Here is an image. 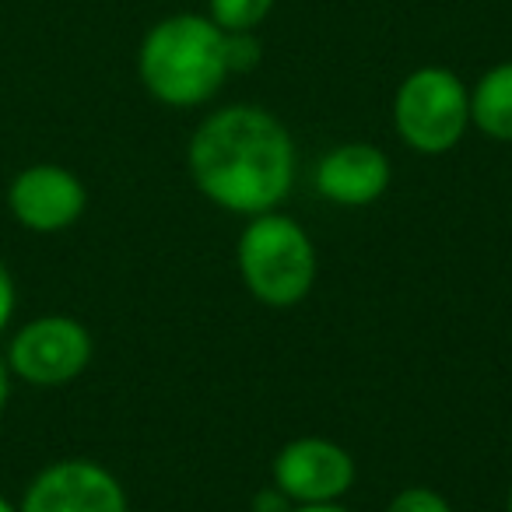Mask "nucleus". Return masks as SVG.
Here are the masks:
<instances>
[{
	"label": "nucleus",
	"mask_w": 512,
	"mask_h": 512,
	"mask_svg": "<svg viewBox=\"0 0 512 512\" xmlns=\"http://www.w3.org/2000/svg\"><path fill=\"white\" fill-rule=\"evenodd\" d=\"M18 512H130L123 481L88 456L53 460L25 484Z\"/></svg>",
	"instance_id": "6"
},
{
	"label": "nucleus",
	"mask_w": 512,
	"mask_h": 512,
	"mask_svg": "<svg viewBox=\"0 0 512 512\" xmlns=\"http://www.w3.org/2000/svg\"><path fill=\"white\" fill-rule=\"evenodd\" d=\"M505 512H512V484H509V495H505Z\"/></svg>",
	"instance_id": "19"
},
{
	"label": "nucleus",
	"mask_w": 512,
	"mask_h": 512,
	"mask_svg": "<svg viewBox=\"0 0 512 512\" xmlns=\"http://www.w3.org/2000/svg\"><path fill=\"white\" fill-rule=\"evenodd\" d=\"M235 271L253 302L267 309H295L313 295L320 253L306 225L278 207L246 218L235 239Z\"/></svg>",
	"instance_id": "3"
},
{
	"label": "nucleus",
	"mask_w": 512,
	"mask_h": 512,
	"mask_svg": "<svg viewBox=\"0 0 512 512\" xmlns=\"http://www.w3.org/2000/svg\"><path fill=\"white\" fill-rule=\"evenodd\" d=\"M292 130L264 106H221L197 123L186 144V172L204 200L225 214L278 211L295 186Z\"/></svg>",
	"instance_id": "1"
},
{
	"label": "nucleus",
	"mask_w": 512,
	"mask_h": 512,
	"mask_svg": "<svg viewBox=\"0 0 512 512\" xmlns=\"http://www.w3.org/2000/svg\"><path fill=\"white\" fill-rule=\"evenodd\" d=\"M355 477V456L323 435L288 439L271 460V484H278L295 505L341 502L355 488Z\"/></svg>",
	"instance_id": "7"
},
{
	"label": "nucleus",
	"mask_w": 512,
	"mask_h": 512,
	"mask_svg": "<svg viewBox=\"0 0 512 512\" xmlns=\"http://www.w3.org/2000/svg\"><path fill=\"white\" fill-rule=\"evenodd\" d=\"M278 0H207L204 15L221 32H256L271 18Z\"/></svg>",
	"instance_id": "11"
},
{
	"label": "nucleus",
	"mask_w": 512,
	"mask_h": 512,
	"mask_svg": "<svg viewBox=\"0 0 512 512\" xmlns=\"http://www.w3.org/2000/svg\"><path fill=\"white\" fill-rule=\"evenodd\" d=\"M292 498L278 488V484H267V488H256L249 498V512H292Z\"/></svg>",
	"instance_id": "15"
},
{
	"label": "nucleus",
	"mask_w": 512,
	"mask_h": 512,
	"mask_svg": "<svg viewBox=\"0 0 512 512\" xmlns=\"http://www.w3.org/2000/svg\"><path fill=\"white\" fill-rule=\"evenodd\" d=\"M137 78L151 99L169 109L207 106L232 78L225 32L200 11L165 15L137 46Z\"/></svg>",
	"instance_id": "2"
},
{
	"label": "nucleus",
	"mask_w": 512,
	"mask_h": 512,
	"mask_svg": "<svg viewBox=\"0 0 512 512\" xmlns=\"http://www.w3.org/2000/svg\"><path fill=\"white\" fill-rule=\"evenodd\" d=\"M313 183L327 204L358 211V207H372L376 200H383L393 183V165L376 144L344 141L316 162Z\"/></svg>",
	"instance_id": "9"
},
{
	"label": "nucleus",
	"mask_w": 512,
	"mask_h": 512,
	"mask_svg": "<svg viewBox=\"0 0 512 512\" xmlns=\"http://www.w3.org/2000/svg\"><path fill=\"white\" fill-rule=\"evenodd\" d=\"M11 386H15V376H11L8 362L0 355V418H4V411H8V404H11Z\"/></svg>",
	"instance_id": "16"
},
{
	"label": "nucleus",
	"mask_w": 512,
	"mask_h": 512,
	"mask_svg": "<svg viewBox=\"0 0 512 512\" xmlns=\"http://www.w3.org/2000/svg\"><path fill=\"white\" fill-rule=\"evenodd\" d=\"M15 313H18V281L11 274V267L0 260V337L11 330Z\"/></svg>",
	"instance_id": "14"
},
{
	"label": "nucleus",
	"mask_w": 512,
	"mask_h": 512,
	"mask_svg": "<svg viewBox=\"0 0 512 512\" xmlns=\"http://www.w3.org/2000/svg\"><path fill=\"white\" fill-rule=\"evenodd\" d=\"M470 127L488 141L512 144V60L488 67L470 85Z\"/></svg>",
	"instance_id": "10"
},
{
	"label": "nucleus",
	"mask_w": 512,
	"mask_h": 512,
	"mask_svg": "<svg viewBox=\"0 0 512 512\" xmlns=\"http://www.w3.org/2000/svg\"><path fill=\"white\" fill-rule=\"evenodd\" d=\"M95 358V337L78 316L43 313L11 334L4 362L11 376L36 390H60L85 376Z\"/></svg>",
	"instance_id": "5"
},
{
	"label": "nucleus",
	"mask_w": 512,
	"mask_h": 512,
	"mask_svg": "<svg viewBox=\"0 0 512 512\" xmlns=\"http://www.w3.org/2000/svg\"><path fill=\"white\" fill-rule=\"evenodd\" d=\"M8 211L25 232L57 235L74 228L88 211V186L74 169L36 162L15 172L8 183Z\"/></svg>",
	"instance_id": "8"
},
{
	"label": "nucleus",
	"mask_w": 512,
	"mask_h": 512,
	"mask_svg": "<svg viewBox=\"0 0 512 512\" xmlns=\"http://www.w3.org/2000/svg\"><path fill=\"white\" fill-rule=\"evenodd\" d=\"M225 50H228V71L249 74L264 60V46L256 39V32H225Z\"/></svg>",
	"instance_id": "13"
},
{
	"label": "nucleus",
	"mask_w": 512,
	"mask_h": 512,
	"mask_svg": "<svg viewBox=\"0 0 512 512\" xmlns=\"http://www.w3.org/2000/svg\"><path fill=\"white\" fill-rule=\"evenodd\" d=\"M292 512H351L341 502H316V505H292Z\"/></svg>",
	"instance_id": "17"
},
{
	"label": "nucleus",
	"mask_w": 512,
	"mask_h": 512,
	"mask_svg": "<svg viewBox=\"0 0 512 512\" xmlns=\"http://www.w3.org/2000/svg\"><path fill=\"white\" fill-rule=\"evenodd\" d=\"M386 512H456L442 491L428 488V484H411V488H400L390 498Z\"/></svg>",
	"instance_id": "12"
},
{
	"label": "nucleus",
	"mask_w": 512,
	"mask_h": 512,
	"mask_svg": "<svg viewBox=\"0 0 512 512\" xmlns=\"http://www.w3.org/2000/svg\"><path fill=\"white\" fill-rule=\"evenodd\" d=\"M0 512H18V502H11L8 495H0Z\"/></svg>",
	"instance_id": "18"
},
{
	"label": "nucleus",
	"mask_w": 512,
	"mask_h": 512,
	"mask_svg": "<svg viewBox=\"0 0 512 512\" xmlns=\"http://www.w3.org/2000/svg\"><path fill=\"white\" fill-rule=\"evenodd\" d=\"M390 120L414 155H449L470 130V85L453 67H414L393 92Z\"/></svg>",
	"instance_id": "4"
}]
</instances>
